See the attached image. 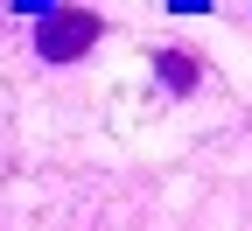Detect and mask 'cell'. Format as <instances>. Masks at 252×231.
I'll return each mask as SVG.
<instances>
[{
    "label": "cell",
    "instance_id": "cell-1",
    "mask_svg": "<svg viewBox=\"0 0 252 231\" xmlns=\"http://www.w3.org/2000/svg\"><path fill=\"white\" fill-rule=\"evenodd\" d=\"M91 42H98V14H84V7H56V14H42V28H35V49H42L49 63H77Z\"/></svg>",
    "mask_w": 252,
    "mask_h": 231
},
{
    "label": "cell",
    "instance_id": "cell-2",
    "mask_svg": "<svg viewBox=\"0 0 252 231\" xmlns=\"http://www.w3.org/2000/svg\"><path fill=\"white\" fill-rule=\"evenodd\" d=\"M154 77H161L175 98H182V91H196V56H182V49H161V56H154Z\"/></svg>",
    "mask_w": 252,
    "mask_h": 231
}]
</instances>
